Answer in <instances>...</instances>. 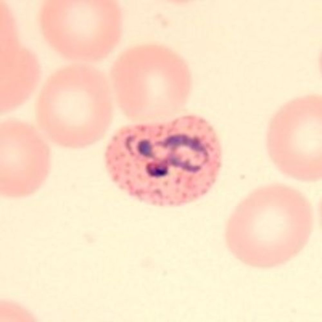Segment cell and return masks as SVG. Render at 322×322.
<instances>
[{
  "instance_id": "cell-1",
  "label": "cell",
  "mask_w": 322,
  "mask_h": 322,
  "mask_svg": "<svg viewBox=\"0 0 322 322\" xmlns=\"http://www.w3.org/2000/svg\"><path fill=\"white\" fill-rule=\"evenodd\" d=\"M312 208L296 189L275 184L253 191L236 206L225 229L226 243L243 262L268 267L287 261L306 244Z\"/></svg>"
},
{
  "instance_id": "cell-2",
  "label": "cell",
  "mask_w": 322,
  "mask_h": 322,
  "mask_svg": "<svg viewBox=\"0 0 322 322\" xmlns=\"http://www.w3.org/2000/svg\"><path fill=\"white\" fill-rule=\"evenodd\" d=\"M107 78L79 66L61 69L47 80L36 106L39 125L51 141L74 149L90 146L105 135L113 109Z\"/></svg>"
},
{
  "instance_id": "cell-3",
  "label": "cell",
  "mask_w": 322,
  "mask_h": 322,
  "mask_svg": "<svg viewBox=\"0 0 322 322\" xmlns=\"http://www.w3.org/2000/svg\"><path fill=\"white\" fill-rule=\"evenodd\" d=\"M316 95L297 98L275 114L266 144L271 161L285 175L301 181L322 177V100Z\"/></svg>"
},
{
  "instance_id": "cell-4",
  "label": "cell",
  "mask_w": 322,
  "mask_h": 322,
  "mask_svg": "<svg viewBox=\"0 0 322 322\" xmlns=\"http://www.w3.org/2000/svg\"><path fill=\"white\" fill-rule=\"evenodd\" d=\"M56 2L51 14L53 46L68 58L84 61L99 60L114 48L120 38V12L112 1L71 0Z\"/></svg>"
},
{
  "instance_id": "cell-5",
  "label": "cell",
  "mask_w": 322,
  "mask_h": 322,
  "mask_svg": "<svg viewBox=\"0 0 322 322\" xmlns=\"http://www.w3.org/2000/svg\"><path fill=\"white\" fill-rule=\"evenodd\" d=\"M50 167L49 147L32 126L11 120L0 125V193L19 197L36 192Z\"/></svg>"
}]
</instances>
